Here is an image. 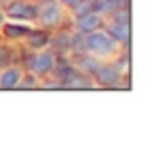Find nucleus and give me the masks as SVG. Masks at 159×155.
Masks as SVG:
<instances>
[{
	"label": "nucleus",
	"mask_w": 159,
	"mask_h": 155,
	"mask_svg": "<svg viewBox=\"0 0 159 155\" xmlns=\"http://www.w3.org/2000/svg\"><path fill=\"white\" fill-rule=\"evenodd\" d=\"M121 44L113 39L105 28H97L93 32H87L85 34V52L93 54V57L101 58V61H111L117 57Z\"/></svg>",
	"instance_id": "obj_1"
},
{
	"label": "nucleus",
	"mask_w": 159,
	"mask_h": 155,
	"mask_svg": "<svg viewBox=\"0 0 159 155\" xmlns=\"http://www.w3.org/2000/svg\"><path fill=\"white\" fill-rule=\"evenodd\" d=\"M70 34H73V32L57 28V34H51V43H48V47H52V52H69Z\"/></svg>",
	"instance_id": "obj_11"
},
{
	"label": "nucleus",
	"mask_w": 159,
	"mask_h": 155,
	"mask_svg": "<svg viewBox=\"0 0 159 155\" xmlns=\"http://www.w3.org/2000/svg\"><path fill=\"white\" fill-rule=\"evenodd\" d=\"M103 24H105V16H101L99 12H87V14L75 16V30L81 32V34L97 30Z\"/></svg>",
	"instance_id": "obj_8"
},
{
	"label": "nucleus",
	"mask_w": 159,
	"mask_h": 155,
	"mask_svg": "<svg viewBox=\"0 0 159 155\" xmlns=\"http://www.w3.org/2000/svg\"><path fill=\"white\" fill-rule=\"evenodd\" d=\"M34 26L28 20H14V18H4L0 24V32H2L4 39L8 40H20L26 36V32Z\"/></svg>",
	"instance_id": "obj_6"
},
{
	"label": "nucleus",
	"mask_w": 159,
	"mask_h": 155,
	"mask_svg": "<svg viewBox=\"0 0 159 155\" xmlns=\"http://www.w3.org/2000/svg\"><path fill=\"white\" fill-rule=\"evenodd\" d=\"M121 79H123V69H119V65L111 61H105L93 75V81L101 87H117Z\"/></svg>",
	"instance_id": "obj_5"
},
{
	"label": "nucleus",
	"mask_w": 159,
	"mask_h": 155,
	"mask_svg": "<svg viewBox=\"0 0 159 155\" xmlns=\"http://www.w3.org/2000/svg\"><path fill=\"white\" fill-rule=\"evenodd\" d=\"M58 2H61V6H62V8H66V10H73V8L77 6L81 0H58Z\"/></svg>",
	"instance_id": "obj_13"
},
{
	"label": "nucleus",
	"mask_w": 159,
	"mask_h": 155,
	"mask_svg": "<svg viewBox=\"0 0 159 155\" xmlns=\"http://www.w3.org/2000/svg\"><path fill=\"white\" fill-rule=\"evenodd\" d=\"M24 71L18 65H6L0 66V91H10L18 89V83L22 79Z\"/></svg>",
	"instance_id": "obj_9"
},
{
	"label": "nucleus",
	"mask_w": 159,
	"mask_h": 155,
	"mask_svg": "<svg viewBox=\"0 0 159 155\" xmlns=\"http://www.w3.org/2000/svg\"><path fill=\"white\" fill-rule=\"evenodd\" d=\"M39 85H40V81H39V77H36V75L24 73L22 79H20V83H18V89H36Z\"/></svg>",
	"instance_id": "obj_12"
},
{
	"label": "nucleus",
	"mask_w": 159,
	"mask_h": 155,
	"mask_svg": "<svg viewBox=\"0 0 159 155\" xmlns=\"http://www.w3.org/2000/svg\"><path fill=\"white\" fill-rule=\"evenodd\" d=\"M113 2H115V4H117V6H125V4H127V2H129V0H113Z\"/></svg>",
	"instance_id": "obj_14"
},
{
	"label": "nucleus",
	"mask_w": 159,
	"mask_h": 155,
	"mask_svg": "<svg viewBox=\"0 0 159 155\" xmlns=\"http://www.w3.org/2000/svg\"><path fill=\"white\" fill-rule=\"evenodd\" d=\"M103 28L117 40L119 44L129 43V34H131V28H129V22H121V20H109L107 24H103Z\"/></svg>",
	"instance_id": "obj_10"
},
{
	"label": "nucleus",
	"mask_w": 159,
	"mask_h": 155,
	"mask_svg": "<svg viewBox=\"0 0 159 155\" xmlns=\"http://www.w3.org/2000/svg\"><path fill=\"white\" fill-rule=\"evenodd\" d=\"M36 8L39 4L36 2H30V0H10L4 8V16L6 18H14V20H32L36 18Z\"/></svg>",
	"instance_id": "obj_4"
},
{
	"label": "nucleus",
	"mask_w": 159,
	"mask_h": 155,
	"mask_svg": "<svg viewBox=\"0 0 159 155\" xmlns=\"http://www.w3.org/2000/svg\"><path fill=\"white\" fill-rule=\"evenodd\" d=\"M57 62H58L57 52L48 51V48H43V51H34V54L26 61V69H28V73L36 75L40 79V77L52 75V69L57 66Z\"/></svg>",
	"instance_id": "obj_3"
},
{
	"label": "nucleus",
	"mask_w": 159,
	"mask_h": 155,
	"mask_svg": "<svg viewBox=\"0 0 159 155\" xmlns=\"http://www.w3.org/2000/svg\"><path fill=\"white\" fill-rule=\"evenodd\" d=\"M22 40H24V44H26V48H30V51H43V48H48L51 30L40 28V26H32Z\"/></svg>",
	"instance_id": "obj_7"
},
{
	"label": "nucleus",
	"mask_w": 159,
	"mask_h": 155,
	"mask_svg": "<svg viewBox=\"0 0 159 155\" xmlns=\"http://www.w3.org/2000/svg\"><path fill=\"white\" fill-rule=\"evenodd\" d=\"M65 14H66V8H62L58 0H44L36 8V18L34 20L39 22L40 28L57 30L65 22Z\"/></svg>",
	"instance_id": "obj_2"
}]
</instances>
